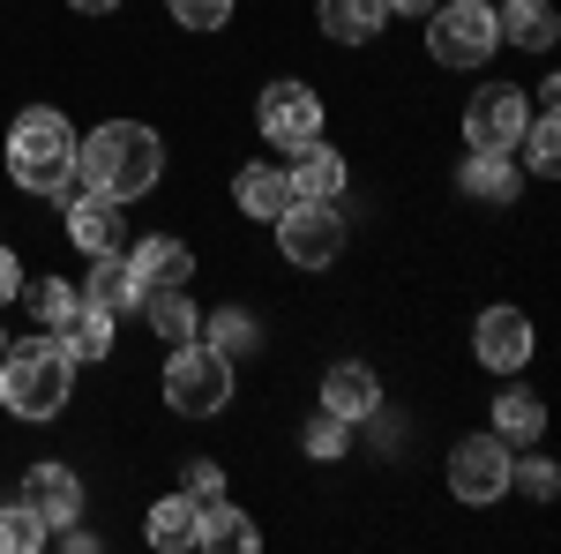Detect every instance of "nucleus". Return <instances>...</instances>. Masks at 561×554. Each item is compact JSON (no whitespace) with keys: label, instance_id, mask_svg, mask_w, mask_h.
<instances>
[{"label":"nucleus","instance_id":"nucleus-35","mask_svg":"<svg viewBox=\"0 0 561 554\" xmlns=\"http://www.w3.org/2000/svg\"><path fill=\"white\" fill-rule=\"evenodd\" d=\"M76 15H105V8H121V0H68Z\"/></svg>","mask_w":561,"mask_h":554},{"label":"nucleus","instance_id":"nucleus-33","mask_svg":"<svg viewBox=\"0 0 561 554\" xmlns=\"http://www.w3.org/2000/svg\"><path fill=\"white\" fill-rule=\"evenodd\" d=\"M15 285H23V262H15V248H0V299H15Z\"/></svg>","mask_w":561,"mask_h":554},{"label":"nucleus","instance_id":"nucleus-28","mask_svg":"<svg viewBox=\"0 0 561 554\" xmlns=\"http://www.w3.org/2000/svg\"><path fill=\"white\" fill-rule=\"evenodd\" d=\"M45 547V517L31 502H0V554H31Z\"/></svg>","mask_w":561,"mask_h":554},{"label":"nucleus","instance_id":"nucleus-3","mask_svg":"<svg viewBox=\"0 0 561 554\" xmlns=\"http://www.w3.org/2000/svg\"><path fill=\"white\" fill-rule=\"evenodd\" d=\"M68 389H76V360H68V344L60 338H23L0 352V405L15 412V420H53L60 405H68Z\"/></svg>","mask_w":561,"mask_h":554},{"label":"nucleus","instance_id":"nucleus-26","mask_svg":"<svg viewBox=\"0 0 561 554\" xmlns=\"http://www.w3.org/2000/svg\"><path fill=\"white\" fill-rule=\"evenodd\" d=\"M15 299H23V315L38 323L45 338H53V330H60V323H68L76 307H83V299H76V285H60V278H38V285H15Z\"/></svg>","mask_w":561,"mask_h":554},{"label":"nucleus","instance_id":"nucleus-31","mask_svg":"<svg viewBox=\"0 0 561 554\" xmlns=\"http://www.w3.org/2000/svg\"><path fill=\"white\" fill-rule=\"evenodd\" d=\"M173 8V23H187V31H225L232 23V0H165Z\"/></svg>","mask_w":561,"mask_h":554},{"label":"nucleus","instance_id":"nucleus-8","mask_svg":"<svg viewBox=\"0 0 561 554\" xmlns=\"http://www.w3.org/2000/svg\"><path fill=\"white\" fill-rule=\"evenodd\" d=\"M449 495L472 502V510L502 502V495H510V442H502V434H472V442H457V450H449Z\"/></svg>","mask_w":561,"mask_h":554},{"label":"nucleus","instance_id":"nucleus-4","mask_svg":"<svg viewBox=\"0 0 561 554\" xmlns=\"http://www.w3.org/2000/svg\"><path fill=\"white\" fill-rule=\"evenodd\" d=\"M502 45L494 0H434L427 8V53L442 68H486Z\"/></svg>","mask_w":561,"mask_h":554},{"label":"nucleus","instance_id":"nucleus-12","mask_svg":"<svg viewBox=\"0 0 561 554\" xmlns=\"http://www.w3.org/2000/svg\"><path fill=\"white\" fill-rule=\"evenodd\" d=\"M23 502L45 517V532H60L68 517H83V479L68 465H31L23 472Z\"/></svg>","mask_w":561,"mask_h":554},{"label":"nucleus","instance_id":"nucleus-5","mask_svg":"<svg viewBox=\"0 0 561 554\" xmlns=\"http://www.w3.org/2000/svg\"><path fill=\"white\" fill-rule=\"evenodd\" d=\"M165 405H173L180 420H210L232 405V360L210 352L203 338L173 344V360H165Z\"/></svg>","mask_w":561,"mask_h":554},{"label":"nucleus","instance_id":"nucleus-7","mask_svg":"<svg viewBox=\"0 0 561 554\" xmlns=\"http://www.w3.org/2000/svg\"><path fill=\"white\" fill-rule=\"evenodd\" d=\"M524 128H531V98L517 83H479L472 105H465V143L472 150H517Z\"/></svg>","mask_w":561,"mask_h":554},{"label":"nucleus","instance_id":"nucleus-23","mask_svg":"<svg viewBox=\"0 0 561 554\" xmlns=\"http://www.w3.org/2000/svg\"><path fill=\"white\" fill-rule=\"evenodd\" d=\"M53 338L68 344V360H76V368H83V360H105V352H113V315H105V307H76Z\"/></svg>","mask_w":561,"mask_h":554},{"label":"nucleus","instance_id":"nucleus-36","mask_svg":"<svg viewBox=\"0 0 561 554\" xmlns=\"http://www.w3.org/2000/svg\"><path fill=\"white\" fill-rule=\"evenodd\" d=\"M389 8H397V15H427L434 0H389Z\"/></svg>","mask_w":561,"mask_h":554},{"label":"nucleus","instance_id":"nucleus-19","mask_svg":"<svg viewBox=\"0 0 561 554\" xmlns=\"http://www.w3.org/2000/svg\"><path fill=\"white\" fill-rule=\"evenodd\" d=\"M232 203L248 217H262V225H277V217L293 211V180L277 166H240V180H232Z\"/></svg>","mask_w":561,"mask_h":554},{"label":"nucleus","instance_id":"nucleus-37","mask_svg":"<svg viewBox=\"0 0 561 554\" xmlns=\"http://www.w3.org/2000/svg\"><path fill=\"white\" fill-rule=\"evenodd\" d=\"M0 352H8V330H0Z\"/></svg>","mask_w":561,"mask_h":554},{"label":"nucleus","instance_id":"nucleus-2","mask_svg":"<svg viewBox=\"0 0 561 554\" xmlns=\"http://www.w3.org/2000/svg\"><path fill=\"white\" fill-rule=\"evenodd\" d=\"M8 180L23 195H45V203H68L76 195V128L53 105L15 113V128H8Z\"/></svg>","mask_w":561,"mask_h":554},{"label":"nucleus","instance_id":"nucleus-34","mask_svg":"<svg viewBox=\"0 0 561 554\" xmlns=\"http://www.w3.org/2000/svg\"><path fill=\"white\" fill-rule=\"evenodd\" d=\"M60 547H76V554H90V547H98V532H90V524H76V517H68V524H60Z\"/></svg>","mask_w":561,"mask_h":554},{"label":"nucleus","instance_id":"nucleus-1","mask_svg":"<svg viewBox=\"0 0 561 554\" xmlns=\"http://www.w3.org/2000/svg\"><path fill=\"white\" fill-rule=\"evenodd\" d=\"M158 172H165V143L142 121H105L98 135H76V180L98 188V195H113V203L150 195Z\"/></svg>","mask_w":561,"mask_h":554},{"label":"nucleus","instance_id":"nucleus-14","mask_svg":"<svg viewBox=\"0 0 561 554\" xmlns=\"http://www.w3.org/2000/svg\"><path fill=\"white\" fill-rule=\"evenodd\" d=\"M68 240H76L83 256L121 248V203H113V195H98V188H76V195H68Z\"/></svg>","mask_w":561,"mask_h":554},{"label":"nucleus","instance_id":"nucleus-30","mask_svg":"<svg viewBox=\"0 0 561 554\" xmlns=\"http://www.w3.org/2000/svg\"><path fill=\"white\" fill-rule=\"evenodd\" d=\"M510 487H517V495H531V502H554V487H561V472L547 465V457H510Z\"/></svg>","mask_w":561,"mask_h":554},{"label":"nucleus","instance_id":"nucleus-9","mask_svg":"<svg viewBox=\"0 0 561 554\" xmlns=\"http://www.w3.org/2000/svg\"><path fill=\"white\" fill-rule=\"evenodd\" d=\"M277 248H285V262H300V270H330V262L345 256L337 203H293V211L277 217Z\"/></svg>","mask_w":561,"mask_h":554},{"label":"nucleus","instance_id":"nucleus-21","mask_svg":"<svg viewBox=\"0 0 561 554\" xmlns=\"http://www.w3.org/2000/svg\"><path fill=\"white\" fill-rule=\"evenodd\" d=\"M389 23V0H322V31L337 45H367Z\"/></svg>","mask_w":561,"mask_h":554},{"label":"nucleus","instance_id":"nucleus-6","mask_svg":"<svg viewBox=\"0 0 561 554\" xmlns=\"http://www.w3.org/2000/svg\"><path fill=\"white\" fill-rule=\"evenodd\" d=\"M255 128H262V143H277V150L293 158V150H307V143L322 135V98L307 83H293V76H277V83H262V98H255Z\"/></svg>","mask_w":561,"mask_h":554},{"label":"nucleus","instance_id":"nucleus-32","mask_svg":"<svg viewBox=\"0 0 561 554\" xmlns=\"http://www.w3.org/2000/svg\"><path fill=\"white\" fill-rule=\"evenodd\" d=\"M180 495H195V502H217V495H225V472H217L210 457H187V472H180Z\"/></svg>","mask_w":561,"mask_h":554},{"label":"nucleus","instance_id":"nucleus-27","mask_svg":"<svg viewBox=\"0 0 561 554\" xmlns=\"http://www.w3.org/2000/svg\"><path fill=\"white\" fill-rule=\"evenodd\" d=\"M195 338L210 344V352H225V360H240V352H255V315H248V307H217V315H203V330H195Z\"/></svg>","mask_w":561,"mask_h":554},{"label":"nucleus","instance_id":"nucleus-25","mask_svg":"<svg viewBox=\"0 0 561 554\" xmlns=\"http://www.w3.org/2000/svg\"><path fill=\"white\" fill-rule=\"evenodd\" d=\"M494 434H502V442H539V434H547V405H539L531 389H502V397H494Z\"/></svg>","mask_w":561,"mask_h":554},{"label":"nucleus","instance_id":"nucleus-22","mask_svg":"<svg viewBox=\"0 0 561 554\" xmlns=\"http://www.w3.org/2000/svg\"><path fill=\"white\" fill-rule=\"evenodd\" d=\"M255 540H262V532H255V524H248V517H240V510H232L225 495L195 510V547H232V554H248V547H255Z\"/></svg>","mask_w":561,"mask_h":554},{"label":"nucleus","instance_id":"nucleus-20","mask_svg":"<svg viewBox=\"0 0 561 554\" xmlns=\"http://www.w3.org/2000/svg\"><path fill=\"white\" fill-rule=\"evenodd\" d=\"M142 307V323L158 330L165 344H187L195 330H203V315H195V299H187V285H150V293L135 299Z\"/></svg>","mask_w":561,"mask_h":554},{"label":"nucleus","instance_id":"nucleus-16","mask_svg":"<svg viewBox=\"0 0 561 554\" xmlns=\"http://www.w3.org/2000/svg\"><path fill=\"white\" fill-rule=\"evenodd\" d=\"M83 307H105V315H128L135 299H142V285H135V270L121 248H105V256H90V278H83Z\"/></svg>","mask_w":561,"mask_h":554},{"label":"nucleus","instance_id":"nucleus-11","mask_svg":"<svg viewBox=\"0 0 561 554\" xmlns=\"http://www.w3.org/2000/svg\"><path fill=\"white\" fill-rule=\"evenodd\" d=\"M322 412H337V420H375V412H382L375 368H367V360H337V368L322 375Z\"/></svg>","mask_w":561,"mask_h":554},{"label":"nucleus","instance_id":"nucleus-15","mask_svg":"<svg viewBox=\"0 0 561 554\" xmlns=\"http://www.w3.org/2000/svg\"><path fill=\"white\" fill-rule=\"evenodd\" d=\"M128 270H135L142 293H150V285H187V278H195V248L173 240V233H150V240L128 248Z\"/></svg>","mask_w":561,"mask_h":554},{"label":"nucleus","instance_id":"nucleus-10","mask_svg":"<svg viewBox=\"0 0 561 554\" xmlns=\"http://www.w3.org/2000/svg\"><path fill=\"white\" fill-rule=\"evenodd\" d=\"M472 352H479V368H494V375H524V360H531V323H524L517 307H486L472 323Z\"/></svg>","mask_w":561,"mask_h":554},{"label":"nucleus","instance_id":"nucleus-13","mask_svg":"<svg viewBox=\"0 0 561 554\" xmlns=\"http://www.w3.org/2000/svg\"><path fill=\"white\" fill-rule=\"evenodd\" d=\"M285 180H293V203H337L352 172H345V158H337V150L314 135L307 150H293V172H285Z\"/></svg>","mask_w":561,"mask_h":554},{"label":"nucleus","instance_id":"nucleus-18","mask_svg":"<svg viewBox=\"0 0 561 554\" xmlns=\"http://www.w3.org/2000/svg\"><path fill=\"white\" fill-rule=\"evenodd\" d=\"M494 23H502V38L524 45V53H547V45L561 38L554 0H502V8H494Z\"/></svg>","mask_w":561,"mask_h":554},{"label":"nucleus","instance_id":"nucleus-29","mask_svg":"<svg viewBox=\"0 0 561 554\" xmlns=\"http://www.w3.org/2000/svg\"><path fill=\"white\" fill-rule=\"evenodd\" d=\"M300 442H307V457H322V465H330V457H345V450H352V420H337V412H314Z\"/></svg>","mask_w":561,"mask_h":554},{"label":"nucleus","instance_id":"nucleus-17","mask_svg":"<svg viewBox=\"0 0 561 554\" xmlns=\"http://www.w3.org/2000/svg\"><path fill=\"white\" fill-rule=\"evenodd\" d=\"M457 188L472 203H517V150H472L465 172H457Z\"/></svg>","mask_w":561,"mask_h":554},{"label":"nucleus","instance_id":"nucleus-24","mask_svg":"<svg viewBox=\"0 0 561 554\" xmlns=\"http://www.w3.org/2000/svg\"><path fill=\"white\" fill-rule=\"evenodd\" d=\"M195 510H203L195 495H165V502L150 510V524H142V532H150V547L187 554V547H195Z\"/></svg>","mask_w":561,"mask_h":554}]
</instances>
